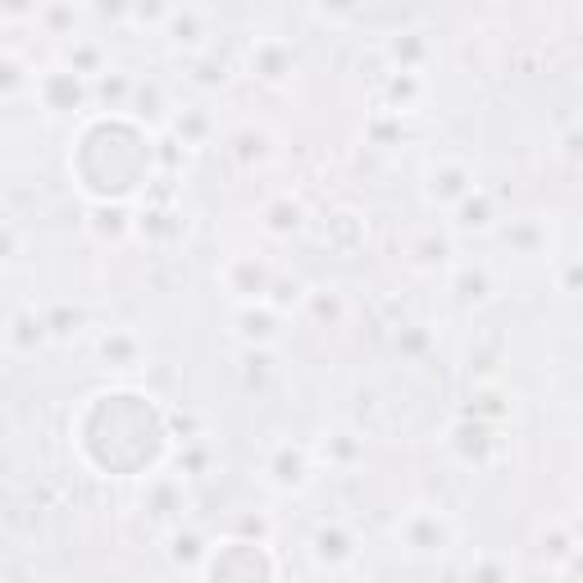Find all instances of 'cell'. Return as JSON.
<instances>
[{
    "instance_id": "4",
    "label": "cell",
    "mask_w": 583,
    "mask_h": 583,
    "mask_svg": "<svg viewBox=\"0 0 583 583\" xmlns=\"http://www.w3.org/2000/svg\"><path fill=\"white\" fill-rule=\"evenodd\" d=\"M301 219H306V210H301V201H292V196H278V201L265 205V228L269 233H297Z\"/></svg>"
},
{
    "instance_id": "2",
    "label": "cell",
    "mask_w": 583,
    "mask_h": 583,
    "mask_svg": "<svg viewBox=\"0 0 583 583\" xmlns=\"http://www.w3.org/2000/svg\"><path fill=\"white\" fill-rule=\"evenodd\" d=\"M251 69H256L265 82H278V78L292 73V51H287L283 41H260L256 51H251Z\"/></svg>"
},
{
    "instance_id": "5",
    "label": "cell",
    "mask_w": 583,
    "mask_h": 583,
    "mask_svg": "<svg viewBox=\"0 0 583 583\" xmlns=\"http://www.w3.org/2000/svg\"><path fill=\"white\" fill-rule=\"evenodd\" d=\"M451 292H456L465 306H470V301L479 306V301L488 297V274H483L479 265H461L456 274H451Z\"/></svg>"
},
{
    "instance_id": "11",
    "label": "cell",
    "mask_w": 583,
    "mask_h": 583,
    "mask_svg": "<svg viewBox=\"0 0 583 583\" xmlns=\"http://www.w3.org/2000/svg\"><path fill=\"white\" fill-rule=\"evenodd\" d=\"M565 155H570V160H583V128H570V133H565Z\"/></svg>"
},
{
    "instance_id": "3",
    "label": "cell",
    "mask_w": 583,
    "mask_h": 583,
    "mask_svg": "<svg viewBox=\"0 0 583 583\" xmlns=\"http://www.w3.org/2000/svg\"><path fill=\"white\" fill-rule=\"evenodd\" d=\"M41 338H46V319H37V310H14L10 315V347L32 351Z\"/></svg>"
},
{
    "instance_id": "6",
    "label": "cell",
    "mask_w": 583,
    "mask_h": 583,
    "mask_svg": "<svg viewBox=\"0 0 583 583\" xmlns=\"http://www.w3.org/2000/svg\"><path fill=\"white\" fill-rule=\"evenodd\" d=\"M101 356L110 360V365H119V369H137L142 351H137V342H133V338H123V333H110V338L101 342Z\"/></svg>"
},
{
    "instance_id": "7",
    "label": "cell",
    "mask_w": 583,
    "mask_h": 583,
    "mask_svg": "<svg viewBox=\"0 0 583 583\" xmlns=\"http://www.w3.org/2000/svg\"><path fill=\"white\" fill-rule=\"evenodd\" d=\"M133 92H137L133 78H123L119 69H105V73H101V101H105V105H123Z\"/></svg>"
},
{
    "instance_id": "10",
    "label": "cell",
    "mask_w": 583,
    "mask_h": 583,
    "mask_svg": "<svg viewBox=\"0 0 583 583\" xmlns=\"http://www.w3.org/2000/svg\"><path fill=\"white\" fill-rule=\"evenodd\" d=\"M561 292H583V260H574L561 274Z\"/></svg>"
},
{
    "instance_id": "1",
    "label": "cell",
    "mask_w": 583,
    "mask_h": 583,
    "mask_svg": "<svg viewBox=\"0 0 583 583\" xmlns=\"http://www.w3.org/2000/svg\"><path fill=\"white\" fill-rule=\"evenodd\" d=\"M315 561L319 565H347V561H356V538H351L342 524H324V529L315 533Z\"/></svg>"
},
{
    "instance_id": "12",
    "label": "cell",
    "mask_w": 583,
    "mask_h": 583,
    "mask_svg": "<svg viewBox=\"0 0 583 583\" xmlns=\"http://www.w3.org/2000/svg\"><path fill=\"white\" fill-rule=\"evenodd\" d=\"M565 565H570L574 574H583V552H574V556H570V561H565Z\"/></svg>"
},
{
    "instance_id": "9",
    "label": "cell",
    "mask_w": 583,
    "mask_h": 583,
    "mask_svg": "<svg viewBox=\"0 0 583 583\" xmlns=\"http://www.w3.org/2000/svg\"><path fill=\"white\" fill-rule=\"evenodd\" d=\"M37 23H46L51 32H60L64 23H78V10H37Z\"/></svg>"
},
{
    "instance_id": "8",
    "label": "cell",
    "mask_w": 583,
    "mask_h": 583,
    "mask_svg": "<svg viewBox=\"0 0 583 583\" xmlns=\"http://www.w3.org/2000/svg\"><path fill=\"white\" fill-rule=\"evenodd\" d=\"M574 552H579V547L570 543V533H565V529H556L552 538H543V556H552V561H561V565H565Z\"/></svg>"
}]
</instances>
